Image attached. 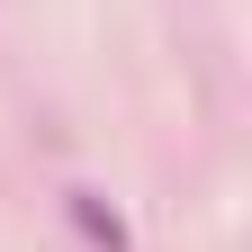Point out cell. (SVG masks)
Instances as JSON below:
<instances>
[{"mask_svg": "<svg viewBox=\"0 0 252 252\" xmlns=\"http://www.w3.org/2000/svg\"><path fill=\"white\" fill-rule=\"evenodd\" d=\"M72 225H81L90 243H108V252H126V225H117V207H99L90 189H72Z\"/></svg>", "mask_w": 252, "mask_h": 252, "instance_id": "cell-1", "label": "cell"}]
</instances>
